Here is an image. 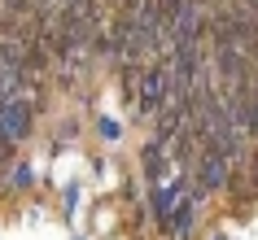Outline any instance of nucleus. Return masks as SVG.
Returning a JSON list of instances; mask_svg holds the SVG:
<instances>
[{"label": "nucleus", "instance_id": "1", "mask_svg": "<svg viewBox=\"0 0 258 240\" xmlns=\"http://www.w3.org/2000/svg\"><path fill=\"white\" fill-rule=\"evenodd\" d=\"M175 105V79H171V61H149L145 79H140V96H136V114L140 118H158Z\"/></svg>", "mask_w": 258, "mask_h": 240}, {"label": "nucleus", "instance_id": "2", "mask_svg": "<svg viewBox=\"0 0 258 240\" xmlns=\"http://www.w3.org/2000/svg\"><path fill=\"white\" fill-rule=\"evenodd\" d=\"M35 114H40V101H31V96H22V101H14V105L0 109V140L9 148H18L22 140H31V131H35Z\"/></svg>", "mask_w": 258, "mask_h": 240}, {"label": "nucleus", "instance_id": "3", "mask_svg": "<svg viewBox=\"0 0 258 240\" xmlns=\"http://www.w3.org/2000/svg\"><path fill=\"white\" fill-rule=\"evenodd\" d=\"M202 205H206V192L197 184L184 192V201L175 205V214L166 218V227H162V236L166 240H192V231H197V214H202Z\"/></svg>", "mask_w": 258, "mask_h": 240}, {"label": "nucleus", "instance_id": "4", "mask_svg": "<svg viewBox=\"0 0 258 240\" xmlns=\"http://www.w3.org/2000/svg\"><path fill=\"white\" fill-rule=\"evenodd\" d=\"M228 179H232V162L219 157V153H210V148H202V153H197V162H192V184L210 197V192H223V188H228Z\"/></svg>", "mask_w": 258, "mask_h": 240}, {"label": "nucleus", "instance_id": "5", "mask_svg": "<svg viewBox=\"0 0 258 240\" xmlns=\"http://www.w3.org/2000/svg\"><path fill=\"white\" fill-rule=\"evenodd\" d=\"M171 148H162L158 140H145V148H140V175H145V184L149 188H158V184H166V175H171Z\"/></svg>", "mask_w": 258, "mask_h": 240}, {"label": "nucleus", "instance_id": "6", "mask_svg": "<svg viewBox=\"0 0 258 240\" xmlns=\"http://www.w3.org/2000/svg\"><path fill=\"white\" fill-rule=\"evenodd\" d=\"M9 184H14L18 192H22V188H31V184H35V166H31V162H14V171H9Z\"/></svg>", "mask_w": 258, "mask_h": 240}, {"label": "nucleus", "instance_id": "7", "mask_svg": "<svg viewBox=\"0 0 258 240\" xmlns=\"http://www.w3.org/2000/svg\"><path fill=\"white\" fill-rule=\"evenodd\" d=\"M75 210H79V184H66L61 188V218H75Z\"/></svg>", "mask_w": 258, "mask_h": 240}, {"label": "nucleus", "instance_id": "8", "mask_svg": "<svg viewBox=\"0 0 258 240\" xmlns=\"http://www.w3.org/2000/svg\"><path fill=\"white\" fill-rule=\"evenodd\" d=\"M96 135L114 144V140H118V135H122V127H118V122H114V118H105V114H101V118H96Z\"/></svg>", "mask_w": 258, "mask_h": 240}, {"label": "nucleus", "instance_id": "9", "mask_svg": "<svg viewBox=\"0 0 258 240\" xmlns=\"http://www.w3.org/2000/svg\"><path fill=\"white\" fill-rule=\"evenodd\" d=\"M0 162H14V148L5 144V140H0Z\"/></svg>", "mask_w": 258, "mask_h": 240}, {"label": "nucleus", "instance_id": "10", "mask_svg": "<svg viewBox=\"0 0 258 240\" xmlns=\"http://www.w3.org/2000/svg\"><path fill=\"white\" fill-rule=\"evenodd\" d=\"M210 240H232V236H228V231H215V236H210Z\"/></svg>", "mask_w": 258, "mask_h": 240}, {"label": "nucleus", "instance_id": "11", "mask_svg": "<svg viewBox=\"0 0 258 240\" xmlns=\"http://www.w3.org/2000/svg\"><path fill=\"white\" fill-rule=\"evenodd\" d=\"M75 240H83V236H75Z\"/></svg>", "mask_w": 258, "mask_h": 240}]
</instances>
